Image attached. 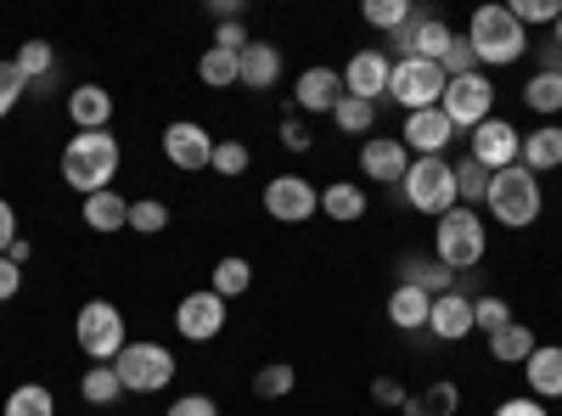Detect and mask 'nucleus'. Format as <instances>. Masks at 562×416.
Wrapping results in <instances>:
<instances>
[{
  "label": "nucleus",
  "instance_id": "41",
  "mask_svg": "<svg viewBox=\"0 0 562 416\" xmlns=\"http://www.w3.org/2000/svg\"><path fill=\"white\" fill-rule=\"evenodd\" d=\"M506 321H512V304H506V299H495V293H479V299H473V333L490 338V333L506 327Z\"/></svg>",
  "mask_w": 562,
  "mask_h": 416
},
{
  "label": "nucleus",
  "instance_id": "42",
  "mask_svg": "<svg viewBox=\"0 0 562 416\" xmlns=\"http://www.w3.org/2000/svg\"><path fill=\"white\" fill-rule=\"evenodd\" d=\"M248 164H254V153L243 147V142H214V175L220 180H237V175H248Z\"/></svg>",
  "mask_w": 562,
  "mask_h": 416
},
{
  "label": "nucleus",
  "instance_id": "5",
  "mask_svg": "<svg viewBox=\"0 0 562 416\" xmlns=\"http://www.w3.org/2000/svg\"><path fill=\"white\" fill-rule=\"evenodd\" d=\"M74 344H79V355H85L90 366H113V360L124 355V344H130L124 310H119L113 299L79 304V315H74Z\"/></svg>",
  "mask_w": 562,
  "mask_h": 416
},
{
  "label": "nucleus",
  "instance_id": "6",
  "mask_svg": "<svg viewBox=\"0 0 562 416\" xmlns=\"http://www.w3.org/2000/svg\"><path fill=\"white\" fill-rule=\"evenodd\" d=\"M400 192L416 214H450L461 198H456V164L450 158H411L405 180H400Z\"/></svg>",
  "mask_w": 562,
  "mask_h": 416
},
{
  "label": "nucleus",
  "instance_id": "38",
  "mask_svg": "<svg viewBox=\"0 0 562 416\" xmlns=\"http://www.w3.org/2000/svg\"><path fill=\"white\" fill-rule=\"evenodd\" d=\"M484 192H490V169L473 164V158H461V164H456V198H461V209L484 203Z\"/></svg>",
  "mask_w": 562,
  "mask_h": 416
},
{
  "label": "nucleus",
  "instance_id": "9",
  "mask_svg": "<svg viewBox=\"0 0 562 416\" xmlns=\"http://www.w3.org/2000/svg\"><path fill=\"white\" fill-rule=\"evenodd\" d=\"M439 113L456 124V135H461V130L473 135L484 119H495V79H490V74L450 79V85H445V102H439Z\"/></svg>",
  "mask_w": 562,
  "mask_h": 416
},
{
  "label": "nucleus",
  "instance_id": "22",
  "mask_svg": "<svg viewBox=\"0 0 562 416\" xmlns=\"http://www.w3.org/2000/svg\"><path fill=\"white\" fill-rule=\"evenodd\" d=\"M524 378H529L535 400H562V344H540L524 360Z\"/></svg>",
  "mask_w": 562,
  "mask_h": 416
},
{
  "label": "nucleus",
  "instance_id": "48",
  "mask_svg": "<svg viewBox=\"0 0 562 416\" xmlns=\"http://www.w3.org/2000/svg\"><path fill=\"white\" fill-rule=\"evenodd\" d=\"M23 237V231H18V209L7 203V198H0V259H7L12 254V243Z\"/></svg>",
  "mask_w": 562,
  "mask_h": 416
},
{
  "label": "nucleus",
  "instance_id": "39",
  "mask_svg": "<svg viewBox=\"0 0 562 416\" xmlns=\"http://www.w3.org/2000/svg\"><path fill=\"white\" fill-rule=\"evenodd\" d=\"M130 231H140V237H158V231H169V203H164V198H135V203H130Z\"/></svg>",
  "mask_w": 562,
  "mask_h": 416
},
{
  "label": "nucleus",
  "instance_id": "20",
  "mask_svg": "<svg viewBox=\"0 0 562 416\" xmlns=\"http://www.w3.org/2000/svg\"><path fill=\"white\" fill-rule=\"evenodd\" d=\"M276 79H281V45L248 40L243 57H237V85H243V90H270Z\"/></svg>",
  "mask_w": 562,
  "mask_h": 416
},
{
  "label": "nucleus",
  "instance_id": "7",
  "mask_svg": "<svg viewBox=\"0 0 562 416\" xmlns=\"http://www.w3.org/2000/svg\"><path fill=\"white\" fill-rule=\"evenodd\" d=\"M113 372L124 383V394H164L175 383V355L153 338H140V344H124V355L113 360Z\"/></svg>",
  "mask_w": 562,
  "mask_h": 416
},
{
  "label": "nucleus",
  "instance_id": "24",
  "mask_svg": "<svg viewBox=\"0 0 562 416\" xmlns=\"http://www.w3.org/2000/svg\"><path fill=\"white\" fill-rule=\"evenodd\" d=\"M428 315H434V299L422 293V288H405L400 282L389 293V321H394L400 333H428Z\"/></svg>",
  "mask_w": 562,
  "mask_h": 416
},
{
  "label": "nucleus",
  "instance_id": "52",
  "mask_svg": "<svg viewBox=\"0 0 562 416\" xmlns=\"http://www.w3.org/2000/svg\"><path fill=\"white\" fill-rule=\"evenodd\" d=\"M535 74H562V45H535Z\"/></svg>",
  "mask_w": 562,
  "mask_h": 416
},
{
  "label": "nucleus",
  "instance_id": "14",
  "mask_svg": "<svg viewBox=\"0 0 562 416\" xmlns=\"http://www.w3.org/2000/svg\"><path fill=\"white\" fill-rule=\"evenodd\" d=\"M164 158L180 175H198V169L214 164V135L198 119H175V124H164Z\"/></svg>",
  "mask_w": 562,
  "mask_h": 416
},
{
  "label": "nucleus",
  "instance_id": "51",
  "mask_svg": "<svg viewBox=\"0 0 562 416\" xmlns=\"http://www.w3.org/2000/svg\"><path fill=\"white\" fill-rule=\"evenodd\" d=\"M18 293H23V265L0 259V304H7V299H18Z\"/></svg>",
  "mask_w": 562,
  "mask_h": 416
},
{
  "label": "nucleus",
  "instance_id": "3",
  "mask_svg": "<svg viewBox=\"0 0 562 416\" xmlns=\"http://www.w3.org/2000/svg\"><path fill=\"white\" fill-rule=\"evenodd\" d=\"M540 203H546V192H540V175H535V169L512 164V169H495V175H490L484 209H490L495 225H506V231H529V225L540 220Z\"/></svg>",
  "mask_w": 562,
  "mask_h": 416
},
{
  "label": "nucleus",
  "instance_id": "34",
  "mask_svg": "<svg viewBox=\"0 0 562 416\" xmlns=\"http://www.w3.org/2000/svg\"><path fill=\"white\" fill-rule=\"evenodd\" d=\"M524 102H529V113H540L546 124H557V113H562V74H535L524 85Z\"/></svg>",
  "mask_w": 562,
  "mask_h": 416
},
{
  "label": "nucleus",
  "instance_id": "30",
  "mask_svg": "<svg viewBox=\"0 0 562 416\" xmlns=\"http://www.w3.org/2000/svg\"><path fill=\"white\" fill-rule=\"evenodd\" d=\"M12 63H18V74H23L29 85H45V79L57 74V45H52V40H23Z\"/></svg>",
  "mask_w": 562,
  "mask_h": 416
},
{
  "label": "nucleus",
  "instance_id": "19",
  "mask_svg": "<svg viewBox=\"0 0 562 416\" xmlns=\"http://www.w3.org/2000/svg\"><path fill=\"white\" fill-rule=\"evenodd\" d=\"M293 102H299L304 113H333V108L344 102V74H338V68H304V74L293 79Z\"/></svg>",
  "mask_w": 562,
  "mask_h": 416
},
{
  "label": "nucleus",
  "instance_id": "50",
  "mask_svg": "<svg viewBox=\"0 0 562 416\" xmlns=\"http://www.w3.org/2000/svg\"><path fill=\"white\" fill-rule=\"evenodd\" d=\"M495 416H551L535 394H518V400H506V405H495Z\"/></svg>",
  "mask_w": 562,
  "mask_h": 416
},
{
  "label": "nucleus",
  "instance_id": "46",
  "mask_svg": "<svg viewBox=\"0 0 562 416\" xmlns=\"http://www.w3.org/2000/svg\"><path fill=\"white\" fill-rule=\"evenodd\" d=\"M411 394H405V383L400 378H371V405H383V411H400Z\"/></svg>",
  "mask_w": 562,
  "mask_h": 416
},
{
  "label": "nucleus",
  "instance_id": "25",
  "mask_svg": "<svg viewBox=\"0 0 562 416\" xmlns=\"http://www.w3.org/2000/svg\"><path fill=\"white\" fill-rule=\"evenodd\" d=\"M524 169H535V175H546V169H562V124H540V130H529L524 135V158H518Z\"/></svg>",
  "mask_w": 562,
  "mask_h": 416
},
{
  "label": "nucleus",
  "instance_id": "2",
  "mask_svg": "<svg viewBox=\"0 0 562 416\" xmlns=\"http://www.w3.org/2000/svg\"><path fill=\"white\" fill-rule=\"evenodd\" d=\"M467 45L479 52V68H512L529 57V29L512 18V7H479L467 18Z\"/></svg>",
  "mask_w": 562,
  "mask_h": 416
},
{
  "label": "nucleus",
  "instance_id": "47",
  "mask_svg": "<svg viewBox=\"0 0 562 416\" xmlns=\"http://www.w3.org/2000/svg\"><path fill=\"white\" fill-rule=\"evenodd\" d=\"M164 416H220V405H214L209 394H180Z\"/></svg>",
  "mask_w": 562,
  "mask_h": 416
},
{
  "label": "nucleus",
  "instance_id": "18",
  "mask_svg": "<svg viewBox=\"0 0 562 416\" xmlns=\"http://www.w3.org/2000/svg\"><path fill=\"white\" fill-rule=\"evenodd\" d=\"M428 333L439 344H461V338H473V299H467L461 288L439 293L434 299V315H428Z\"/></svg>",
  "mask_w": 562,
  "mask_h": 416
},
{
  "label": "nucleus",
  "instance_id": "54",
  "mask_svg": "<svg viewBox=\"0 0 562 416\" xmlns=\"http://www.w3.org/2000/svg\"><path fill=\"white\" fill-rule=\"evenodd\" d=\"M29 254H34V248H29V237H18V243H12V254H7V259H12V265H29Z\"/></svg>",
  "mask_w": 562,
  "mask_h": 416
},
{
  "label": "nucleus",
  "instance_id": "27",
  "mask_svg": "<svg viewBox=\"0 0 562 416\" xmlns=\"http://www.w3.org/2000/svg\"><path fill=\"white\" fill-rule=\"evenodd\" d=\"M321 214L338 220V225H355L366 214V187L360 180H333V187L321 192Z\"/></svg>",
  "mask_w": 562,
  "mask_h": 416
},
{
  "label": "nucleus",
  "instance_id": "43",
  "mask_svg": "<svg viewBox=\"0 0 562 416\" xmlns=\"http://www.w3.org/2000/svg\"><path fill=\"white\" fill-rule=\"evenodd\" d=\"M439 68H445V79H467V74H484V68H479V52H473V45H467V34H456V40H450V52L439 57Z\"/></svg>",
  "mask_w": 562,
  "mask_h": 416
},
{
  "label": "nucleus",
  "instance_id": "26",
  "mask_svg": "<svg viewBox=\"0 0 562 416\" xmlns=\"http://www.w3.org/2000/svg\"><path fill=\"white\" fill-rule=\"evenodd\" d=\"M535 349H540V338L524 327V321H506L501 333H490V360H501V366H524Z\"/></svg>",
  "mask_w": 562,
  "mask_h": 416
},
{
  "label": "nucleus",
  "instance_id": "15",
  "mask_svg": "<svg viewBox=\"0 0 562 416\" xmlns=\"http://www.w3.org/2000/svg\"><path fill=\"white\" fill-rule=\"evenodd\" d=\"M411 169V153L400 135H366L360 142V175L366 180H378V187H400Z\"/></svg>",
  "mask_w": 562,
  "mask_h": 416
},
{
  "label": "nucleus",
  "instance_id": "11",
  "mask_svg": "<svg viewBox=\"0 0 562 416\" xmlns=\"http://www.w3.org/2000/svg\"><path fill=\"white\" fill-rule=\"evenodd\" d=\"M259 203L281 225H304V220L321 214V187H310L304 175H276V180H265V198Z\"/></svg>",
  "mask_w": 562,
  "mask_h": 416
},
{
  "label": "nucleus",
  "instance_id": "40",
  "mask_svg": "<svg viewBox=\"0 0 562 416\" xmlns=\"http://www.w3.org/2000/svg\"><path fill=\"white\" fill-rule=\"evenodd\" d=\"M411 12H416L411 0H366V7H360V18H366L371 29H389V34H394V29H405V23H411Z\"/></svg>",
  "mask_w": 562,
  "mask_h": 416
},
{
  "label": "nucleus",
  "instance_id": "33",
  "mask_svg": "<svg viewBox=\"0 0 562 416\" xmlns=\"http://www.w3.org/2000/svg\"><path fill=\"white\" fill-rule=\"evenodd\" d=\"M293 389H299V372H293V360H270V366H259V372H254V394H259L265 405L288 400Z\"/></svg>",
  "mask_w": 562,
  "mask_h": 416
},
{
  "label": "nucleus",
  "instance_id": "23",
  "mask_svg": "<svg viewBox=\"0 0 562 416\" xmlns=\"http://www.w3.org/2000/svg\"><path fill=\"white\" fill-rule=\"evenodd\" d=\"M85 225L102 231V237H113V231H130V198L124 192H90L85 198Z\"/></svg>",
  "mask_w": 562,
  "mask_h": 416
},
{
  "label": "nucleus",
  "instance_id": "4",
  "mask_svg": "<svg viewBox=\"0 0 562 416\" xmlns=\"http://www.w3.org/2000/svg\"><path fill=\"white\" fill-rule=\"evenodd\" d=\"M484 254H490V225L479 220V209H461L456 203L450 214H439V225H434V259L445 270L467 276V270L484 265Z\"/></svg>",
  "mask_w": 562,
  "mask_h": 416
},
{
  "label": "nucleus",
  "instance_id": "17",
  "mask_svg": "<svg viewBox=\"0 0 562 416\" xmlns=\"http://www.w3.org/2000/svg\"><path fill=\"white\" fill-rule=\"evenodd\" d=\"M389 74H394V57H383V52H355V57L344 63V97L383 102V97H389Z\"/></svg>",
  "mask_w": 562,
  "mask_h": 416
},
{
  "label": "nucleus",
  "instance_id": "13",
  "mask_svg": "<svg viewBox=\"0 0 562 416\" xmlns=\"http://www.w3.org/2000/svg\"><path fill=\"white\" fill-rule=\"evenodd\" d=\"M225 299L220 293H209V288H198V293H186L180 304H175V333L186 338V344H214L220 333H225Z\"/></svg>",
  "mask_w": 562,
  "mask_h": 416
},
{
  "label": "nucleus",
  "instance_id": "10",
  "mask_svg": "<svg viewBox=\"0 0 562 416\" xmlns=\"http://www.w3.org/2000/svg\"><path fill=\"white\" fill-rule=\"evenodd\" d=\"M450 40H456V29H450L439 12H411V23L389 34V45L400 52L394 63H411V57H422V63H439V57L450 52Z\"/></svg>",
  "mask_w": 562,
  "mask_h": 416
},
{
  "label": "nucleus",
  "instance_id": "29",
  "mask_svg": "<svg viewBox=\"0 0 562 416\" xmlns=\"http://www.w3.org/2000/svg\"><path fill=\"white\" fill-rule=\"evenodd\" d=\"M456 405H461V389H456L450 378H439V383H428L422 394H411L400 411H405V416H456Z\"/></svg>",
  "mask_w": 562,
  "mask_h": 416
},
{
  "label": "nucleus",
  "instance_id": "12",
  "mask_svg": "<svg viewBox=\"0 0 562 416\" xmlns=\"http://www.w3.org/2000/svg\"><path fill=\"white\" fill-rule=\"evenodd\" d=\"M467 158L484 164L490 175L495 169H512V164L524 158V130L512 124V119H484L473 135H467Z\"/></svg>",
  "mask_w": 562,
  "mask_h": 416
},
{
  "label": "nucleus",
  "instance_id": "45",
  "mask_svg": "<svg viewBox=\"0 0 562 416\" xmlns=\"http://www.w3.org/2000/svg\"><path fill=\"white\" fill-rule=\"evenodd\" d=\"M512 18H518L524 29L529 23H557L562 18V0H512Z\"/></svg>",
  "mask_w": 562,
  "mask_h": 416
},
{
  "label": "nucleus",
  "instance_id": "44",
  "mask_svg": "<svg viewBox=\"0 0 562 416\" xmlns=\"http://www.w3.org/2000/svg\"><path fill=\"white\" fill-rule=\"evenodd\" d=\"M23 97H29V79L18 74V63H0V119H12Z\"/></svg>",
  "mask_w": 562,
  "mask_h": 416
},
{
  "label": "nucleus",
  "instance_id": "16",
  "mask_svg": "<svg viewBox=\"0 0 562 416\" xmlns=\"http://www.w3.org/2000/svg\"><path fill=\"white\" fill-rule=\"evenodd\" d=\"M400 142H405L411 158H445V147L456 142V124H450L439 108H428V113H405Z\"/></svg>",
  "mask_w": 562,
  "mask_h": 416
},
{
  "label": "nucleus",
  "instance_id": "37",
  "mask_svg": "<svg viewBox=\"0 0 562 416\" xmlns=\"http://www.w3.org/2000/svg\"><path fill=\"white\" fill-rule=\"evenodd\" d=\"M198 79L209 90H231L237 85V52H220V45H209V52L198 57Z\"/></svg>",
  "mask_w": 562,
  "mask_h": 416
},
{
  "label": "nucleus",
  "instance_id": "31",
  "mask_svg": "<svg viewBox=\"0 0 562 416\" xmlns=\"http://www.w3.org/2000/svg\"><path fill=\"white\" fill-rule=\"evenodd\" d=\"M0 416H57V394L45 383H18L7 405H0Z\"/></svg>",
  "mask_w": 562,
  "mask_h": 416
},
{
  "label": "nucleus",
  "instance_id": "55",
  "mask_svg": "<svg viewBox=\"0 0 562 416\" xmlns=\"http://www.w3.org/2000/svg\"><path fill=\"white\" fill-rule=\"evenodd\" d=\"M551 45H562V18H557V23H551Z\"/></svg>",
  "mask_w": 562,
  "mask_h": 416
},
{
  "label": "nucleus",
  "instance_id": "36",
  "mask_svg": "<svg viewBox=\"0 0 562 416\" xmlns=\"http://www.w3.org/2000/svg\"><path fill=\"white\" fill-rule=\"evenodd\" d=\"M333 124L344 135H378V102H360V97H344L333 108Z\"/></svg>",
  "mask_w": 562,
  "mask_h": 416
},
{
  "label": "nucleus",
  "instance_id": "49",
  "mask_svg": "<svg viewBox=\"0 0 562 416\" xmlns=\"http://www.w3.org/2000/svg\"><path fill=\"white\" fill-rule=\"evenodd\" d=\"M214 45H220V52H237V57H243L248 29H243V23H220V29H214Z\"/></svg>",
  "mask_w": 562,
  "mask_h": 416
},
{
  "label": "nucleus",
  "instance_id": "8",
  "mask_svg": "<svg viewBox=\"0 0 562 416\" xmlns=\"http://www.w3.org/2000/svg\"><path fill=\"white\" fill-rule=\"evenodd\" d=\"M445 68L439 63H422V57H411V63H394V74H389V102H400L405 113H428V108H439L445 102Z\"/></svg>",
  "mask_w": 562,
  "mask_h": 416
},
{
  "label": "nucleus",
  "instance_id": "28",
  "mask_svg": "<svg viewBox=\"0 0 562 416\" xmlns=\"http://www.w3.org/2000/svg\"><path fill=\"white\" fill-rule=\"evenodd\" d=\"M248 288H254V265H248L243 254H225V259L214 265V276H209V293H220L225 304H231V299H243Z\"/></svg>",
  "mask_w": 562,
  "mask_h": 416
},
{
  "label": "nucleus",
  "instance_id": "32",
  "mask_svg": "<svg viewBox=\"0 0 562 416\" xmlns=\"http://www.w3.org/2000/svg\"><path fill=\"white\" fill-rule=\"evenodd\" d=\"M400 270H405V288H422L428 299H439V293L456 288V270H445L439 259H405Z\"/></svg>",
  "mask_w": 562,
  "mask_h": 416
},
{
  "label": "nucleus",
  "instance_id": "35",
  "mask_svg": "<svg viewBox=\"0 0 562 416\" xmlns=\"http://www.w3.org/2000/svg\"><path fill=\"white\" fill-rule=\"evenodd\" d=\"M79 400L85 405H119L124 400V383H119V372H113V366H90V372L79 378Z\"/></svg>",
  "mask_w": 562,
  "mask_h": 416
},
{
  "label": "nucleus",
  "instance_id": "53",
  "mask_svg": "<svg viewBox=\"0 0 562 416\" xmlns=\"http://www.w3.org/2000/svg\"><path fill=\"white\" fill-rule=\"evenodd\" d=\"M281 147H288V153H310V130L299 119H288V124H281Z\"/></svg>",
  "mask_w": 562,
  "mask_h": 416
},
{
  "label": "nucleus",
  "instance_id": "1",
  "mask_svg": "<svg viewBox=\"0 0 562 416\" xmlns=\"http://www.w3.org/2000/svg\"><path fill=\"white\" fill-rule=\"evenodd\" d=\"M119 169H124V147H119L113 130H79L74 142L63 147V180L79 198L108 192L119 180Z\"/></svg>",
  "mask_w": 562,
  "mask_h": 416
},
{
  "label": "nucleus",
  "instance_id": "21",
  "mask_svg": "<svg viewBox=\"0 0 562 416\" xmlns=\"http://www.w3.org/2000/svg\"><path fill=\"white\" fill-rule=\"evenodd\" d=\"M68 119H74V130H108L113 124V90L74 85L68 90Z\"/></svg>",
  "mask_w": 562,
  "mask_h": 416
}]
</instances>
